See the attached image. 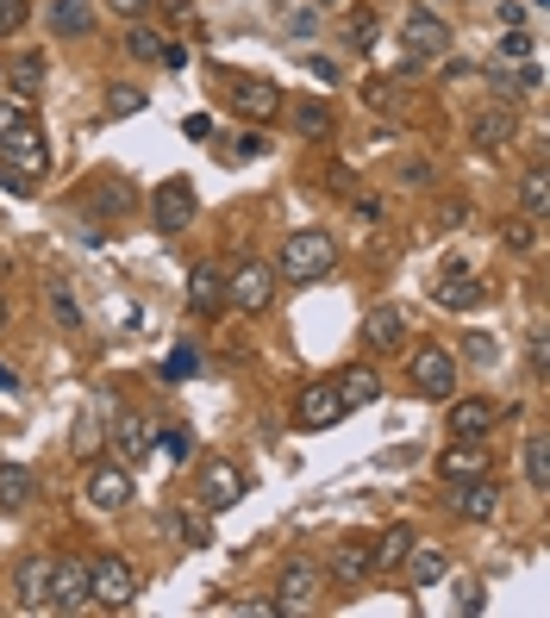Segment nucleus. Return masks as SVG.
Segmentation results:
<instances>
[{
  "instance_id": "1",
  "label": "nucleus",
  "mask_w": 550,
  "mask_h": 618,
  "mask_svg": "<svg viewBox=\"0 0 550 618\" xmlns=\"http://www.w3.org/2000/svg\"><path fill=\"white\" fill-rule=\"evenodd\" d=\"M44 169H51V151H44L32 107L25 100H0V181L7 188H32Z\"/></svg>"
},
{
  "instance_id": "2",
  "label": "nucleus",
  "mask_w": 550,
  "mask_h": 618,
  "mask_svg": "<svg viewBox=\"0 0 550 618\" xmlns=\"http://www.w3.org/2000/svg\"><path fill=\"white\" fill-rule=\"evenodd\" d=\"M138 599V569L125 556H95L88 562V606L100 613H125Z\"/></svg>"
},
{
  "instance_id": "3",
  "label": "nucleus",
  "mask_w": 550,
  "mask_h": 618,
  "mask_svg": "<svg viewBox=\"0 0 550 618\" xmlns=\"http://www.w3.org/2000/svg\"><path fill=\"white\" fill-rule=\"evenodd\" d=\"M338 269V244L332 232H295L282 244V275L288 282H319V275Z\"/></svg>"
},
{
  "instance_id": "4",
  "label": "nucleus",
  "mask_w": 550,
  "mask_h": 618,
  "mask_svg": "<svg viewBox=\"0 0 550 618\" xmlns=\"http://www.w3.org/2000/svg\"><path fill=\"white\" fill-rule=\"evenodd\" d=\"M407 382L426 394V400H451L457 394V356L444 344H419L407 356Z\"/></svg>"
},
{
  "instance_id": "5",
  "label": "nucleus",
  "mask_w": 550,
  "mask_h": 618,
  "mask_svg": "<svg viewBox=\"0 0 550 618\" xmlns=\"http://www.w3.org/2000/svg\"><path fill=\"white\" fill-rule=\"evenodd\" d=\"M195 181L188 175H169L157 194H151V219H157V232H188L195 225Z\"/></svg>"
},
{
  "instance_id": "6",
  "label": "nucleus",
  "mask_w": 550,
  "mask_h": 618,
  "mask_svg": "<svg viewBox=\"0 0 550 618\" xmlns=\"http://www.w3.org/2000/svg\"><path fill=\"white\" fill-rule=\"evenodd\" d=\"M344 412H351V406H344L338 382H307L300 387V400H295V426L300 431H332Z\"/></svg>"
},
{
  "instance_id": "7",
  "label": "nucleus",
  "mask_w": 550,
  "mask_h": 618,
  "mask_svg": "<svg viewBox=\"0 0 550 618\" xmlns=\"http://www.w3.org/2000/svg\"><path fill=\"white\" fill-rule=\"evenodd\" d=\"M238 500H244V468L213 456V463L200 468V506H207V512H232Z\"/></svg>"
},
{
  "instance_id": "8",
  "label": "nucleus",
  "mask_w": 550,
  "mask_h": 618,
  "mask_svg": "<svg viewBox=\"0 0 550 618\" xmlns=\"http://www.w3.org/2000/svg\"><path fill=\"white\" fill-rule=\"evenodd\" d=\"M88 506H95V512H125V506H132V468L125 463L88 468Z\"/></svg>"
},
{
  "instance_id": "9",
  "label": "nucleus",
  "mask_w": 550,
  "mask_h": 618,
  "mask_svg": "<svg viewBox=\"0 0 550 618\" xmlns=\"http://www.w3.org/2000/svg\"><path fill=\"white\" fill-rule=\"evenodd\" d=\"M51 569H57V556H51V550L20 556V569H13V594H20L25 613H44V606H51Z\"/></svg>"
},
{
  "instance_id": "10",
  "label": "nucleus",
  "mask_w": 550,
  "mask_h": 618,
  "mask_svg": "<svg viewBox=\"0 0 550 618\" xmlns=\"http://www.w3.org/2000/svg\"><path fill=\"white\" fill-rule=\"evenodd\" d=\"M76 606H88V562L57 556V569H51V606L44 613H76Z\"/></svg>"
},
{
  "instance_id": "11",
  "label": "nucleus",
  "mask_w": 550,
  "mask_h": 618,
  "mask_svg": "<svg viewBox=\"0 0 550 618\" xmlns=\"http://www.w3.org/2000/svg\"><path fill=\"white\" fill-rule=\"evenodd\" d=\"M400 44H407V57H444L451 51V25L438 13H407L400 20Z\"/></svg>"
},
{
  "instance_id": "12",
  "label": "nucleus",
  "mask_w": 550,
  "mask_h": 618,
  "mask_svg": "<svg viewBox=\"0 0 550 618\" xmlns=\"http://www.w3.org/2000/svg\"><path fill=\"white\" fill-rule=\"evenodd\" d=\"M226 300L244 307V312H263L275 300V275L263 269V263H244L238 275H226Z\"/></svg>"
},
{
  "instance_id": "13",
  "label": "nucleus",
  "mask_w": 550,
  "mask_h": 618,
  "mask_svg": "<svg viewBox=\"0 0 550 618\" xmlns=\"http://www.w3.org/2000/svg\"><path fill=\"white\" fill-rule=\"evenodd\" d=\"M451 506H457V519H470V525H488L494 512H501V487L488 482V475H470V482H451Z\"/></svg>"
},
{
  "instance_id": "14",
  "label": "nucleus",
  "mask_w": 550,
  "mask_h": 618,
  "mask_svg": "<svg viewBox=\"0 0 550 618\" xmlns=\"http://www.w3.org/2000/svg\"><path fill=\"white\" fill-rule=\"evenodd\" d=\"M314 594H319V569L314 562H288L282 569V581H275V613H300V606H314Z\"/></svg>"
},
{
  "instance_id": "15",
  "label": "nucleus",
  "mask_w": 550,
  "mask_h": 618,
  "mask_svg": "<svg viewBox=\"0 0 550 618\" xmlns=\"http://www.w3.org/2000/svg\"><path fill=\"white\" fill-rule=\"evenodd\" d=\"M363 350H370V356L407 350V312H400V307H375L370 319H363Z\"/></svg>"
},
{
  "instance_id": "16",
  "label": "nucleus",
  "mask_w": 550,
  "mask_h": 618,
  "mask_svg": "<svg viewBox=\"0 0 550 618\" xmlns=\"http://www.w3.org/2000/svg\"><path fill=\"white\" fill-rule=\"evenodd\" d=\"M513 137H519V119H513V107H488V113H475V125H470V144L475 151H507Z\"/></svg>"
},
{
  "instance_id": "17",
  "label": "nucleus",
  "mask_w": 550,
  "mask_h": 618,
  "mask_svg": "<svg viewBox=\"0 0 550 618\" xmlns=\"http://www.w3.org/2000/svg\"><path fill=\"white\" fill-rule=\"evenodd\" d=\"M451 438H470V444H482L494 426H501V412H494V400H451Z\"/></svg>"
},
{
  "instance_id": "18",
  "label": "nucleus",
  "mask_w": 550,
  "mask_h": 618,
  "mask_svg": "<svg viewBox=\"0 0 550 618\" xmlns=\"http://www.w3.org/2000/svg\"><path fill=\"white\" fill-rule=\"evenodd\" d=\"M44 25H51V38H88L100 20H95L88 0H51V7H44Z\"/></svg>"
},
{
  "instance_id": "19",
  "label": "nucleus",
  "mask_w": 550,
  "mask_h": 618,
  "mask_svg": "<svg viewBox=\"0 0 550 618\" xmlns=\"http://www.w3.org/2000/svg\"><path fill=\"white\" fill-rule=\"evenodd\" d=\"M400 569H407V587H438V581L451 575L444 550H438V543H419V538H413V550L400 556Z\"/></svg>"
},
{
  "instance_id": "20",
  "label": "nucleus",
  "mask_w": 550,
  "mask_h": 618,
  "mask_svg": "<svg viewBox=\"0 0 550 618\" xmlns=\"http://www.w3.org/2000/svg\"><path fill=\"white\" fill-rule=\"evenodd\" d=\"M7 95L25 100V107L44 95V51H20V57L7 63Z\"/></svg>"
},
{
  "instance_id": "21",
  "label": "nucleus",
  "mask_w": 550,
  "mask_h": 618,
  "mask_svg": "<svg viewBox=\"0 0 550 618\" xmlns=\"http://www.w3.org/2000/svg\"><path fill=\"white\" fill-rule=\"evenodd\" d=\"M226 88H232V107H238V113L270 119L275 107H282V95H275V81H256V76H226Z\"/></svg>"
},
{
  "instance_id": "22",
  "label": "nucleus",
  "mask_w": 550,
  "mask_h": 618,
  "mask_svg": "<svg viewBox=\"0 0 550 618\" xmlns=\"http://www.w3.org/2000/svg\"><path fill=\"white\" fill-rule=\"evenodd\" d=\"M113 450H119V463L125 468L144 463V456H151V426H144L138 412H119L113 419Z\"/></svg>"
},
{
  "instance_id": "23",
  "label": "nucleus",
  "mask_w": 550,
  "mask_h": 618,
  "mask_svg": "<svg viewBox=\"0 0 550 618\" xmlns=\"http://www.w3.org/2000/svg\"><path fill=\"white\" fill-rule=\"evenodd\" d=\"M438 475H444V482H470V475H488V456H482V444L457 438V444L438 456Z\"/></svg>"
},
{
  "instance_id": "24",
  "label": "nucleus",
  "mask_w": 550,
  "mask_h": 618,
  "mask_svg": "<svg viewBox=\"0 0 550 618\" xmlns=\"http://www.w3.org/2000/svg\"><path fill=\"white\" fill-rule=\"evenodd\" d=\"M125 51H132L138 63H169V69L182 63V51H176L169 38H163L157 25H132V32H125Z\"/></svg>"
},
{
  "instance_id": "25",
  "label": "nucleus",
  "mask_w": 550,
  "mask_h": 618,
  "mask_svg": "<svg viewBox=\"0 0 550 618\" xmlns=\"http://www.w3.org/2000/svg\"><path fill=\"white\" fill-rule=\"evenodd\" d=\"M370 569H375V543H370V538H344V543L332 550V575H338V581H363Z\"/></svg>"
},
{
  "instance_id": "26",
  "label": "nucleus",
  "mask_w": 550,
  "mask_h": 618,
  "mask_svg": "<svg viewBox=\"0 0 550 618\" xmlns=\"http://www.w3.org/2000/svg\"><path fill=\"white\" fill-rule=\"evenodd\" d=\"M338 394H344V406H375L382 400V375H375L370 363H351L338 375Z\"/></svg>"
},
{
  "instance_id": "27",
  "label": "nucleus",
  "mask_w": 550,
  "mask_h": 618,
  "mask_svg": "<svg viewBox=\"0 0 550 618\" xmlns=\"http://www.w3.org/2000/svg\"><path fill=\"white\" fill-rule=\"evenodd\" d=\"M32 494H38V475H32V468L25 463H0V506H7V512H20Z\"/></svg>"
},
{
  "instance_id": "28",
  "label": "nucleus",
  "mask_w": 550,
  "mask_h": 618,
  "mask_svg": "<svg viewBox=\"0 0 550 618\" xmlns=\"http://www.w3.org/2000/svg\"><path fill=\"white\" fill-rule=\"evenodd\" d=\"M219 307H226V275L195 269L188 275V312H219Z\"/></svg>"
},
{
  "instance_id": "29",
  "label": "nucleus",
  "mask_w": 550,
  "mask_h": 618,
  "mask_svg": "<svg viewBox=\"0 0 550 618\" xmlns=\"http://www.w3.org/2000/svg\"><path fill=\"white\" fill-rule=\"evenodd\" d=\"M451 312H470V307H482L488 300V282H475V275H444V294H438Z\"/></svg>"
},
{
  "instance_id": "30",
  "label": "nucleus",
  "mask_w": 550,
  "mask_h": 618,
  "mask_svg": "<svg viewBox=\"0 0 550 618\" xmlns=\"http://www.w3.org/2000/svg\"><path fill=\"white\" fill-rule=\"evenodd\" d=\"M295 125H300V137H314V144H326V137L338 132V119H332V107H326V100H307V107L295 113Z\"/></svg>"
},
{
  "instance_id": "31",
  "label": "nucleus",
  "mask_w": 550,
  "mask_h": 618,
  "mask_svg": "<svg viewBox=\"0 0 550 618\" xmlns=\"http://www.w3.org/2000/svg\"><path fill=\"white\" fill-rule=\"evenodd\" d=\"M169 538H182L188 550H207V543H213V519H200V512H169Z\"/></svg>"
},
{
  "instance_id": "32",
  "label": "nucleus",
  "mask_w": 550,
  "mask_h": 618,
  "mask_svg": "<svg viewBox=\"0 0 550 618\" xmlns=\"http://www.w3.org/2000/svg\"><path fill=\"white\" fill-rule=\"evenodd\" d=\"M501 244H507V251H519V256H538L544 251V232H538V219H507V232H501Z\"/></svg>"
},
{
  "instance_id": "33",
  "label": "nucleus",
  "mask_w": 550,
  "mask_h": 618,
  "mask_svg": "<svg viewBox=\"0 0 550 618\" xmlns=\"http://www.w3.org/2000/svg\"><path fill=\"white\" fill-rule=\"evenodd\" d=\"M407 550H413V531H407V525H388V531L375 538V569H400Z\"/></svg>"
},
{
  "instance_id": "34",
  "label": "nucleus",
  "mask_w": 550,
  "mask_h": 618,
  "mask_svg": "<svg viewBox=\"0 0 550 618\" xmlns=\"http://www.w3.org/2000/svg\"><path fill=\"white\" fill-rule=\"evenodd\" d=\"M526 482L531 494H550V438H526Z\"/></svg>"
},
{
  "instance_id": "35",
  "label": "nucleus",
  "mask_w": 550,
  "mask_h": 618,
  "mask_svg": "<svg viewBox=\"0 0 550 618\" xmlns=\"http://www.w3.org/2000/svg\"><path fill=\"white\" fill-rule=\"evenodd\" d=\"M519 207H526L531 219H544V213H550V181H544V169H531V175H526V188H519Z\"/></svg>"
},
{
  "instance_id": "36",
  "label": "nucleus",
  "mask_w": 550,
  "mask_h": 618,
  "mask_svg": "<svg viewBox=\"0 0 550 618\" xmlns=\"http://www.w3.org/2000/svg\"><path fill=\"white\" fill-rule=\"evenodd\" d=\"M107 95H113V100H107V113H113V119H125V113H138V107H144V95H138L132 81H119V88H107Z\"/></svg>"
},
{
  "instance_id": "37",
  "label": "nucleus",
  "mask_w": 550,
  "mask_h": 618,
  "mask_svg": "<svg viewBox=\"0 0 550 618\" xmlns=\"http://www.w3.org/2000/svg\"><path fill=\"white\" fill-rule=\"evenodd\" d=\"M25 20H32V7H25V0H0V38H13Z\"/></svg>"
},
{
  "instance_id": "38",
  "label": "nucleus",
  "mask_w": 550,
  "mask_h": 618,
  "mask_svg": "<svg viewBox=\"0 0 550 618\" xmlns=\"http://www.w3.org/2000/svg\"><path fill=\"white\" fill-rule=\"evenodd\" d=\"M463 350H470V363H494V356H501L488 331H470V338H463Z\"/></svg>"
},
{
  "instance_id": "39",
  "label": "nucleus",
  "mask_w": 550,
  "mask_h": 618,
  "mask_svg": "<svg viewBox=\"0 0 550 618\" xmlns=\"http://www.w3.org/2000/svg\"><path fill=\"white\" fill-rule=\"evenodd\" d=\"M519 63V57H531V38H526V32H519V25H507V38H501V63Z\"/></svg>"
},
{
  "instance_id": "40",
  "label": "nucleus",
  "mask_w": 550,
  "mask_h": 618,
  "mask_svg": "<svg viewBox=\"0 0 550 618\" xmlns=\"http://www.w3.org/2000/svg\"><path fill=\"white\" fill-rule=\"evenodd\" d=\"M370 38H375V13H370V7H356V13H351V44L363 51Z\"/></svg>"
},
{
  "instance_id": "41",
  "label": "nucleus",
  "mask_w": 550,
  "mask_h": 618,
  "mask_svg": "<svg viewBox=\"0 0 550 618\" xmlns=\"http://www.w3.org/2000/svg\"><path fill=\"white\" fill-rule=\"evenodd\" d=\"M457 606H463V613H482V606H488V599H482V581H457Z\"/></svg>"
},
{
  "instance_id": "42",
  "label": "nucleus",
  "mask_w": 550,
  "mask_h": 618,
  "mask_svg": "<svg viewBox=\"0 0 550 618\" xmlns=\"http://www.w3.org/2000/svg\"><path fill=\"white\" fill-rule=\"evenodd\" d=\"M51 307H57V319H63V325H81V307H76V300H69V294H51Z\"/></svg>"
},
{
  "instance_id": "43",
  "label": "nucleus",
  "mask_w": 550,
  "mask_h": 618,
  "mask_svg": "<svg viewBox=\"0 0 550 618\" xmlns=\"http://www.w3.org/2000/svg\"><path fill=\"white\" fill-rule=\"evenodd\" d=\"M195 368H200L195 350H176V356H169V375H176V382H182V375H195Z\"/></svg>"
},
{
  "instance_id": "44",
  "label": "nucleus",
  "mask_w": 550,
  "mask_h": 618,
  "mask_svg": "<svg viewBox=\"0 0 550 618\" xmlns=\"http://www.w3.org/2000/svg\"><path fill=\"white\" fill-rule=\"evenodd\" d=\"M370 100H375V107H400V95H394L388 81H370Z\"/></svg>"
},
{
  "instance_id": "45",
  "label": "nucleus",
  "mask_w": 550,
  "mask_h": 618,
  "mask_svg": "<svg viewBox=\"0 0 550 618\" xmlns=\"http://www.w3.org/2000/svg\"><path fill=\"white\" fill-rule=\"evenodd\" d=\"M163 450L169 456H188V431H163Z\"/></svg>"
},
{
  "instance_id": "46",
  "label": "nucleus",
  "mask_w": 550,
  "mask_h": 618,
  "mask_svg": "<svg viewBox=\"0 0 550 618\" xmlns=\"http://www.w3.org/2000/svg\"><path fill=\"white\" fill-rule=\"evenodd\" d=\"M519 88H526V95H538V88H544V76H538V63H526V69H519Z\"/></svg>"
},
{
  "instance_id": "47",
  "label": "nucleus",
  "mask_w": 550,
  "mask_h": 618,
  "mask_svg": "<svg viewBox=\"0 0 550 618\" xmlns=\"http://www.w3.org/2000/svg\"><path fill=\"white\" fill-rule=\"evenodd\" d=\"M263 151H270V144H263L256 132H244V137H238V156H263Z\"/></svg>"
},
{
  "instance_id": "48",
  "label": "nucleus",
  "mask_w": 550,
  "mask_h": 618,
  "mask_svg": "<svg viewBox=\"0 0 550 618\" xmlns=\"http://www.w3.org/2000/svg\"><path fill=\"white\" fill-rule=\"evenodd\" d=\"M0 387H7V394H20V375H13L7 363H0Z\"/></svg>"
},
{
  "instance_id": "49",
  "label": "nucleus",
  "mask_w": 550,
  "mask_h": 618,
  "mask_svg": "<svg viewBox=\"0 0 550 618\" xmlns=\"http://www.w3.org/2000/svg\"><path fill=\"white\" fill-rule=\"evenodd\" d=\"M107 7H119V13H138V7H144V0H107Z\"/></svg>"
},
{
  "instance_id": "50",
  "label": "nucleus",
  "mask_w": 550,
  "mask_h": 618,
  "mask_svg": "<svg viewBox=\"0 0 550 618\" xmlns=\"http://www.w3.org/2000/svg\"><path fill=\"white\" fill-rule=\"evenodd\" d=\"M0 331H7V294H0Z\"/></svg>"
},
{
  "instance_id": "51",
  "label": "nucleus",
  "mask_w": 550,
  "mask_h": 618,
  "mask_svg": "<svg viewBox=\"0 0 550 618\" xmlns=\"http://www.w3.org/2000/svg\"><path fill=\"white\" fill-rule=\"evenodd\" d=\"M319 7H338V0H319Z\"/></svg>"
}]
</instances>
